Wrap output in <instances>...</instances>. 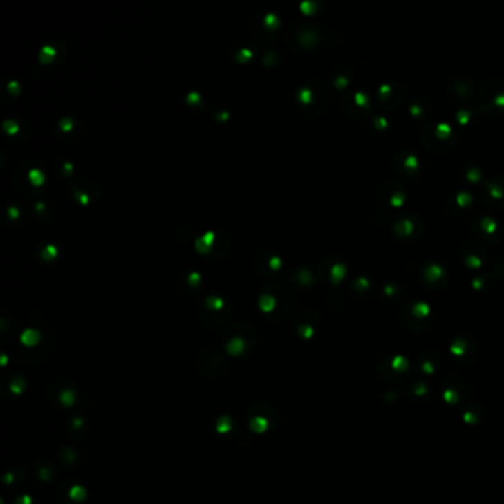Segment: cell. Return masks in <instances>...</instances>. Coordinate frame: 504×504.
Listing matches in <instances>:
<instances>
[{"mask_svg": "<svg viewBox=\"0 0 504 504\" xmlns=\"http://www.w3.org/2000/svg\"><path fill=\"white\" fill-rule=\"evenodd\" d=\"M64 169H66V171H70L73 167H71L70 163H66V165H64Z\"/></svg>", "mask_w": 504, "mask_h": 504, "instance_id": "cell-18", "label": "cell"}, {"mask_svg": "<svg viewBox=\"0 0 504 504\" xmlns=\"http://www.w3.org/2000/svg\"><path fill=\"white\" fill-rule=\"evenodd\" d=\"M28 178H30V180H31V182H33V184H35V185H40V184H41V182H43V180H45V175H43V174H41V171H40L39 169H33V170H30V174H28Z\"/></svg>", "mask_w": 504, "mask_h": 504, "instance_id": "cell-4", "label": "cell"}, {"mask_svg": "<svg viewBox=\"0 0 504 504\" xmlns=\"http://www.w3.org/2000/svg\"><path fill=\"white\" fill-rule=\"evenodd\" d=\"M250 57H252V50L241 49L240 53H237V57H235V58H237L239 61H245V59H249Z\"/></svg>", "mask_w": 504, "mask_h": 504, "instance_id": "cell-10", "label": "cell"}, {"mask_svg": "<svg viewBox=\"0 0 504 504\" xmlns=\"http://www.w3.org/2000/svg\"><path fill=\"white\" fill-rule=\"evenodd\" d=\"M9 216L10 218H17L18 216V210L15 207H9Z\"/></svg>", "mask_w": 504, "mask_h": 504, "instance_id": "cell-16", "label": "cell"}, {"mask_svg": "<svg viewBox=\"0 0 504 504\" xmlns=\"http://www.w3.org/2000/svg\"><path fill=\"white\" fill-rule=\"evenodd\" d=\"M43 257H45V259H50V257H55V254H57V248H53V245H46V248L45 249H43Z\"/></svg>", "mask_w": 504, "mask_h": 504, "instance_id": "cell-6", "label": "cell"}, {"mask_svg": "<svg viewBox=\"0 0 504 504\" xmlns=\"http://www.w3.org/2000/svg\"><path fill=\"white\" fill-rule=\"evenodd\" d=\"M259 306L265 310V312H271L275 308V297L271 295H262L259 299Z\"/></svg>", "mask_w": 504, "mask_h": 504, "instance_id": "cell-1", "label": "cell"}, {"mask_svg": "<svg viewBox=\"0 0 504 504\" xmlns=\"http://www.w3.org/2000/svg\"><path fill=\"white\" fill-rule=\"evenodd\" d=\"M206 305L210 309H222L223 308V299H221L218 296H209L206 299Z\"/></svg>", "mask_w": 504, "mask_h": 504, "instance_id": "cell-3", "label": "cell"}, {"mask_svg": "<svg viewBox=\"0 0 504 504\" xmlns=\"http://www.w3.org/2000/svg\"><path fill=\"white\" fill-rule=\"evenodd\" d=\"M268 265H270L272 270H278V268L281 266V259L278 256H271L270 259H268Z\"/></svg>", "mask_w": 504, "mask_h": 504, "instance_id": "cell-9", "label": "cell"}, {"mask_svg": "<svg viewBox=\"0 0 504 504\" xmlns=\"http://www.w3.org/2000/svg\"><path fill=\"white\" fill-rule=\"evenodd\" d=\"M265 24H266L268 27H277V26H278V18H277V15H274V14H268V15L265 17Z\"/></svg>", "mask_w": 504, "mask_h": 504, "instance_id": "cell-7", "label": "cell"}, {"mask_svg": "<svg viewBox=\"0 0 504 504\" xmlns=\"http://www.w3.org/2000/svg\"><path fill=\"white\" fill-rule=\"evenodd\" d=\"M3 127L6 129V131H8L9 133H15V132L18 131V126H17V122H15V120H6V122L3 123Z\"/></svg>", "mask_w": 504, "mask_h": 504, "instance_id": "cell-8", "label": "cell"}, {"mask_svg": "<svg viewBox=\"0 0 504 504\" xmlns=\"http://www.w3.org/2000/svg\"><path fill=\"white\" fill-rule=\"evenodd\" d=\"M203 240H205V243H206L207 245H210V248H212V245H213V241H214V232H213V231L206 232L205 235H203Z\"/></svg>", "mask_w": 504, "mask_h": 504, "instance_id": "cell-12", "label": "cell"}, {"mask_svg": "<svg viewBox=\"0 0 504 504\" xmlns=\"http://www.w3.org/2000/svg\"><path fill=\"white\" fill-rule=\"evenodd\" d=\"M309 98H310V92H309V91L304 89L302 92H300V100H304L305 102H308V101H309Z\"/></svg>", "mask_w": 504, "mask_h": 504, "instance_id": "cell-15", "label": "cell"}, {"mask_svg": "<svg viewBox=\"0 0 504 504\" xmlns=\"http://www.w3.org/2000/svg\"><path fill=\"white\" fill-rule=\"evenodd\" d=\"M59 126L62 127V131L68 132L70 129H71V126H73V120H71V119H68V117H66V119H62V120L59 122Z\"/></svg>", "mask_w": 504, "mask_h": 504, "instance_id": "cell-11", "label": "cell"}, {"mask_svg": "<svg viewBox=\"0 0 504 504\" xmlns=\"http://www.w3.org/2000/svg\"><path fill=\"white\" fill-rule=\"evenodd\" d=\"M53 57H55V50L52 49V46H45L39 53V58L41 62H50Z\"/></svg>", "mask_w": 504, "mask_h": 504, "instance_id": "cell-2", "label": "cell"}, {"mask_svg": "<svg viewBox=\"0 0 504 504\" xmlns=\"http://www.w3.org/2000/svg\"><path fill=\"white\" fill-rule=\"evenodd\" d=\"M39 337V333L35 330H27L26 333L23 335V342H26L27 345H31V343H35Z\"/></svg>", "mask_w": 504, "mask_h": 504, "instance_id": "cell-5", "label": "cell"}, {"mask_svg": "<svg viewBox=\"0 0 504 504\" xmlns=\"http://www.w3.org/2000/svg\"><path fill=\"white\" fill-rule=\"evenodd\" d=\"M9 89H10V91H18V84H17V82H10V83H9Z\"/></svg>", "mask_w": 504, "mask_h": 504, "instance_id": "cell-17", "label": "cell"}, {"mask_svg": "<svg viewBox=\"0 0 504 504\" xmlns=\"http://www.w3.org/2000/svg\"><path fill=\"white\" fill-rule=\"evenodd\" d=\"M187 100H188V102H197V101H200V95L196 93V92H192V93L188 95Z\"/></svg>", "mask_w": 504, "mask_h": 504, "instance_id": "cell-14", "label": "cell"}, {"mask_svg": "<svg viewBox=\"0 0 504 504\" xmlns=\"http://www.w3.org/2000/svg\"><path fill=\"white\" fill-rule=\"evenodd\" d=\"M188 280H189V283H191L192 286H196V284H197V281L200 280V275H198L197 272H192V274H189Z\"/></svg>", "mask_w": 504, "mask_h": 504, "instance_id": "cell-13", "label": "cell"}]
</instances>
